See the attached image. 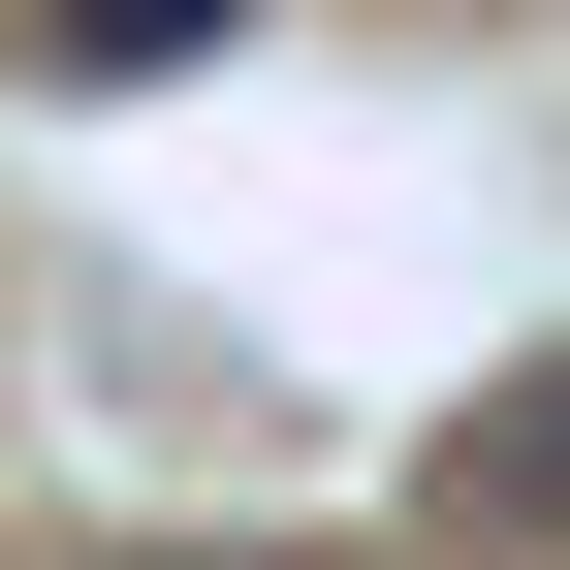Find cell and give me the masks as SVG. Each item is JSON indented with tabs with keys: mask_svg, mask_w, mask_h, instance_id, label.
<instances>
[{
	"mask_svg": "<svg viewBox=\"0 0 570 570\" xmlns=\"http://www.w3.org/2000/svg\"><path fill=\"white\" fill-rule=\"evenodd\" d=\"M412 508H444V539H570V348H508V381L412 444Z\"/></svg>",
	"mask_w": 570,
	"mask_h": 570,
	"instance_id": "obj_1",
	"label": "cell"
},
{
	"mask_svg": "<svg viewBox=\"0 0 570 570\" xmlns=\"http://www.w3.org/2000/svg\"><path fill=\"white\" fill-rule=\"evenodd\" d=\"M127 570H317V539H127Z\"/></svg>",
	"mask_w": 570,
	"mask_h": 570,
	"instance_id": "obj_3",
	"label": "cell"
},
{
	"mask_svg": "<svg viewBox=\"0 0 570 570\" xmlns=\"http://www.w3.org/2000/svg\"><path fill=\"white\" fill-rule=\"evenodd\" d=\"M254 32V0H32V63H63V96H159V63H223Z\"/></svg>",
	"mask_w": 570,
	"mask_h": 570,
	"instance_id": "obj_2",
	"label": "cell"
}]
</instances>
